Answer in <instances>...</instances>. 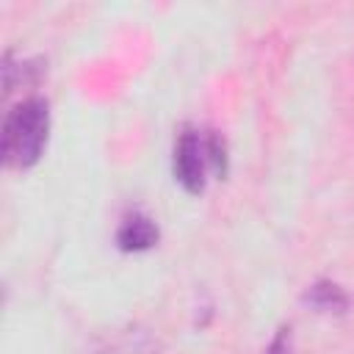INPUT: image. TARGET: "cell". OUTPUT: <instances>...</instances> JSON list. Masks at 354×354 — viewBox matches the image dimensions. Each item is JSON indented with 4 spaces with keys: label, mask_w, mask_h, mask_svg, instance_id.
Here are the masks:
<instances>
[{
    "label": "cell",
    "mask_w": 354,
    "mask_h": 354,
    "mask_svg": "<svg viewBox=\"0 0 354 354\" xmlns=\"http://www.w3.org/2000/svg\"><path fill=\"white\" fill-rule=\"evenodd\" d=\"M263 354H296V348H293V332H290L288 324L279 326V329L271 335V340L266 343Z\"/></svg>",
    "instance_id": "obj_5"
},
{
    "label": "cell",
    "mask_w": 354,
    "mask_h": 354,
    "mask_svg": "<svg viewBox=\"0 0 354 354\" xmlns=\"http://www.w3.org/2000/svg\"><path fill=\"white\" fill-rule=\"evenodd\" d=\"M174 180L188 194H202L207 185V174H224L227 171V149L218 133L185 127L174 141V158H171Z\"/></svg>",
    "instance_id": "obj_2"
},
{
    "label": "cell",
    "mask_w": 354,
    "mask_h": 354,
    "mask_svg": "<svg viewBox=\"0 0 354 354\" xmlns=\"http://www.w3.org/2000/svg\"><path fill=\"white\" fill-rule=\"evenodd\" d=\"M160 230L155 224L152 216H147L144 210H130L122 216L119 227H116V246L122 252H147L158 243Z\"/></svg>",
    "instance_id": "obj_3"
},
{
    "label": "cell",
    "mask_w": 354,
    "mask_h": 354,
    "mask_svg": "<svg viewBox=\"0 0 354 354\" xmlns=\"http://www.w3.org/2000/svg\"><path fill=\"white\" fill-rule=\"evenodd\" d=\"M301 301L318 315H346L351 307L348 293L332 279H315L304 288Z\"/></svg>",
    "instance_id": "obj_4"
},
{
    "label": "cell",
    "mask_w": 354,
    "mask_h": 354,
    "mask_svg": "<svg viewBox=\"0 0 354 354\" xmlns=\"http://www.w3.org/2000/svg\"><path fill=\"white\" fill-rule=\"evenodd\" d=\"M50 136V105L41 97L19 100L3 119V138L0 152L6 166L11 169H30L41 160Z\"/></svg>",
    "instance_id": "obj_1"
}]
</instances>
